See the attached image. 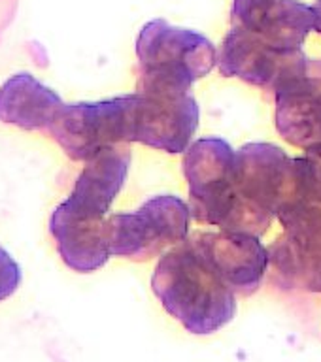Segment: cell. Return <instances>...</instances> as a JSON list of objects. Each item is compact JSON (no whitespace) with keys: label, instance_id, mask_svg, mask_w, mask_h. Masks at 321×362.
Segmentation results:
<instances>
[{"label":"cell","instance_id":"10","mask_svg":"<svg viewBox=\"0 0 321 362\" xmlns=\"http://www.w3.org/2000/svg\"><path fill=\"white\" fill-rule=\"evenodd\" d=\"M187 238L235 296L259 291L269 272V251L259 238L223 230L195 232Z\"/></svg>","mask_w":321,"mask_h":362},{"label":"cell","instance_id":"12","mask_svg":"<svg viewBox=\"0 0 321 362\" xmlns=\"http://www.w3.org/2000/svg\"><path fill=\"white\" fill-rule=\"evenodd\" d=\"M272 98L283 140L303 149L321 146V59H308Z\"/></svg>","mask_w":321,"mask_h":362},{"label":"cell","instance_id":"5","mask_svg":"<svg viewBox=\"0 0 321 362\" xmlns=\"http://www.w3.org/2000/svg\"><path fill=\"white\" fill-rule=\"evenodd\" d=\"M191 214L174 194H159L127 214L106 217L108 247L112 257L146 262L189 236Z\"/></svg>","mask_w":321,"mask_h":362},{"label":"cell","instance_id":"15","mask_svg":"<svg viewBox=\"0 0 321 362\" xmlns=\"http://www.w3.org/2000/svg\"><path fill=\"white\" fill-rule=\"evenodd\" d=\"M61 106V96L28 72L13 74L0 87V121L23 130L50 129Z\"/></svg>","mask_w":321,"mask_h":362},{"label":"cell","instance_id":"11","mask_svg":"<svg viewBox=\"0 0 321 362\" xmlns=\"http://www.w3.org/2000/svg\"><path fill=\"white\" fill-rule=\"evenodd\" d=\"M231 27L240 28L272 47L303 49L316 30L314 6L299 0H232Z\"/></svg>","mask_w":321,"mask_h":362},{"label":"cell","instance_id":"14","mask_svg":"<svg viewBox=\"0 0 321 362\" xmlns=\"http://www.w3.org/2000/svg\"><path fill=\"white\" fill-rule=\"evenodd\" d=\"M50 232L62 262L78 274L101 270L112 257L108 247L106 217H84L76 214L64 200L51 214Z\"/></svg>","mask_w":321,"mask_h":362},{"label":"cell","instance_id":"4","mask_svg":"<svg viewBox=\"0 0 321 362\" xmlns=\"http://www.w3.org/2000/svg\"><path fill=\"white\" fill-rule=\"evenodd\" d=\"M201 107L189 85L172 79L138 76L129 95L127 136L159 151L186 153L198 129Z\"/></svg>","mask_w":321,"mask_h":362},{"label":"cell","instance_id":"6","mask_svg":"<svg viewBox=\"0 0 321 362\" xmlns=\"http://www.w3.org/2000/svg\"><path fill=\"white\" fill-rule=\"evenodd\" d=\"M140 76H153L189 85L208 76L215 66L218 49L204 34L153 19L136 38Z\"/></svg>","mask_w":321,"mask_h":362},{"label":"cell","instance_id":"16","mask_svg":"<svg viewBox=\"0 0 321 362\" xmlns=\"http://www.w3.org/2000/svg\"><path fill=\"white\" fill-rule=\"evenodd\" d=\"M23 272L13 257L0 245V302L10 298L21 285Z\"/></svg>","mask_w":321,"mask_h":362},{"label":"cell","instance_id":"2","mask_svg":"<svg viewBox=\"0 0 321 362\" xmlns=\"http://www.w3.org/2000/svg\"><path fill=\"white\" fill-rule=\"evenodd\" d=\"M152 288L167 313L197 336L218 332L237 315L235 293L215 276L189 238L161 255Z\"/></svg>","mask_w":321,"mask_h":362},{"label":"cell","instance_id":"1","mask_svg":"<svg viewBox=\"0 0 321 362\" xmlns=\"http://www.w3.org/2000/svg\"><path fill=\"white\" fill-rule=\"evenodd\" d=\"M276 217L283 232L266 247L272 283L321 293V146L295 158L291 191Z\"/></svg>","mask_w":321,"mask_h":362},{"label":"cell","instance_id":"3","mask_svg":"<svg viewBox=\"0 0 321 362\" xmlns=\"http://www.w3.org/2000/svg\"><path fill=\"white\" fill-rule=\"evenodd\" d=\"M181 170L189 185V214L201 225L218 226L261 238L272 225L271 217L255 211L238 197L235 181V149L223 138H201L186 149Z\"/></svg>","mask_w":321,"mask_h":362},{"label":"cell","instance_id":"17","mask_svg":"<svg viewBox=\"0 0 321 362\" xmlns=\"http://www.w3.org/2000/svg\"><path fill=\"white\" fill-rule=\"evenodd\" d=\"M314 16H316V33L321 34V0H317V4L314 6Z\"/></svg>","mask_w":321,"mask_h":362},{"label":"cell","instance_id":"8","mask_svg":"<svg viewBox=\"0 0 321 362\" xmlns=\"http://www.w3.org/2000/svg\"><path fill=\"white\" fill-rule=\"evenodd\" d=\"M308 57L303 49L283 51L263 40L231 27L221 42L215 64L221 76L238 78L274 96L288 79L303 70Z\"/></svg>","mask_w":321,"mask_h":362},{"label":"cell","instance_id":"9","mask_svg":"<svg viewBox=\"0 0 321 362\" xmlns=\"http://www.w3.org/2000/svg\"><path fill=\"white\" fill-rule=\"evenodd\" d=\"M295 158L274 144L254 141L235 151L238 197L255 211L274 219L291 191Z\"/></svg>","mask_w":321,"mask_h":362},{"label":"cell","instance_id":"7","mask_svg":"<svg viewBox=\"0 0 321 362\" xmlns=\"http://www.w3.org/2000/svg\"><path fill=\"white\" fill-rule=\"evenodd\" d=\"M127 107L129 95L62 104L47 130L68 157L85 163L106 147L129 144Z\"/></svg>","mask_w":321,"mask_h":362},{"label":"cell","instance_id":"13","mask_svg":"<svg viewBox=\"0 0 321 362\" xmlns=\"http://www.w3.org/2000/svg\"><path fill=\"white\" fill-rule=\"evenodd\" d=\"M133 153L125 144L102 149L85 160V166L64 202L76 214L89 219H104L113 200L123 189Z\"/></svg>","mask_w":321,"mask_h":362}]
</instances>
